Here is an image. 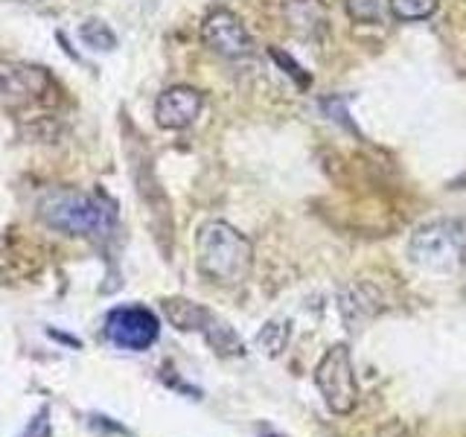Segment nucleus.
<instances>
[{
    "label": "nucleus",
    "instance_id": "1",
    "mask_svg": "<svg viewBox=\"0 0 466 437\" xmlns=\"http://www.w3.org/2000/svg\"><path fill=\"white\" fill-rule=\"evenodd\" d=\"M196 266L218 286L242 283L254 266V248L245 233L228 222H204L196 233Z\"/></svg>",
    "mask_w": 466,
    "mask_h": 437
},
{
    "label": "nucleus",
    "instance_id": "2",
    "mask_svg": "<svg viewBox=\"0 0 466 437\" xmlns=\"http://www.w3.org/2000/svg\"><path fill=\"white\" fill-rule=\"evenodd\" d=\"M38 216L47 228L73 237H99L114 225L111 204L79 189H47L38 201Z\"/></svg>",
    "mask_w": 466,
    "mask_h": 437
},
{
    "label": "nucleus",
    "instance_id": "3",
    "mask_svg": "<svg viewBox=\"0 0 466 437\" xmlns=\"http://www.w3.org/2000/svg\"><path fill=\"white\" fill-rule=\"evenodd\" d=\"M466 254V218H434L414 230L408 257L426 271H451Z\"/></svg>",
    "mask_w": 466,
    "mask_h": 437
},
{
    "label": "nucleus",
    "instance_id": "4",
    "mask_svg": "<svg viewBox=\"0 0 466 437\" xmlns=\"http://www.w3.org/2000/svg\"><path fill=\"white\" fill-rule=\"evenodd\" d=\"M315 385L329 412L335 414L353 412L359 402V382H356V368H353V359H350L347 344H335L320 356L315 368Z\"/></svg>",
    "mask_w": 466,
    "mask_h": 437
},
{
    "label": "nucleus",
    "instance_id": "5",
    "mask_svg": "<svg viewBox=\"0 0 466 437\" xmlns=\"http://www.w3.org/2000/svg\"><path fill=\"white\" fill-rule=\"evenodd\" d=\"M50 76L47 70L21 62H0V108L18 111L47 99Z\"/></svg>",
    "mask_w": 466,
    "mask_h": 437
},
{
    "label": "nucleus",
    "instance_id": "6",
    "mask_svg": "<svg viewBox=\"0 0 466 437\" xmlns=\"http://www.w3.org/2000/svg\"><path fill=\"white\" fill-rule=\"evenodd\" d=\"M201 41L225 58H245L254 53V38L245 24L228 9H213L201 24Z\"/></svg>",
    "mask_w": 466,
    "mask_h": 437
},
{
    "label": "nucleus",
    "instance_id": "7",
    "mask_svg": "<svg viewBox=\"0 0 466 437\" xmlns=\"http://www.w3.org/2000/svg\"><path fill=\"white\" fill-rule=\"evenodd\" d=\"M106 332L116 347L146 350V347L155 344L160 324H157L155 312L143 310V306H120V310H114L108 315Z\"/></svg>",
    "mask_w": 466,
    "mask_h": 437
},
{
    "label": "nucleus",
    "instance_id": "8",
    "mask_svg": "<svg viewBox=\"0 0 466 437\" xmlns=\"http://www.w3.org/2000/svg\"><path fill=\"white\" fill-rule=\"evenodd\" d=\"M204 108V97L196 87H187V85H175L169 91H164L155 102V120L160 128H169V131H181L187 126L196 123V117Z\"/></svg>",
    "mask_w": 466,
    "mask_h": 437
},
{
    "label": "nucleus",
    "instance_id": "9",
    "mask_svg": "<svg viewBox=\"0 0 466 437\" xmlns=\"http://www.w3.org/2000/svg\"><path fill=\"white\" fill-rule=\"evenodd\" d=\"M164 310H167V318L172 320L178 330H201L208 332V327L213 324V315L204 310V306L193 303V300H181V298H172V300H164Z\"/></svg>",
    "mask_w": 466,
    "mask_h": 437
},
{
    "label": "nucleus",
    "instance_id": "10",
    "mask_svg": "<svg viewBox=\"0 0 466 437\" xmlns=\"http://www.w3.org/2000/svg\"><path fill=\"white\" fill-rule=\"evenodd\" d=\"M388 6L400 21H426L437 12L441 0H388Z\"/></svg>",
    "mask_w": 466,
    "mask_h": 437
},
{
    "label": "nucleus",
    "instance_id": "11",
    "mask_svg": "<svg viewBox=\"0 0 466 437\" xmlns=\"http://www.w3.org/2000/svg\"><path fill=\"white\" fill-rule=\"evenodd\" d=\"M289 344V324H280V320H271L259 332H257V347L266 350L268 356H280Z\"/></svg>",
    "mask_w": 466,
    "mask_h": 437
},
{
    "label": "nucleus",
    "instance_id": "12",
    "mask_svg": "<svg viewBox=\"0 0 466 437\" xmlns=\"http://www.w3.org/2000/svg\"><path fill=\"white\" fill-rule=\"evenodd\" d=\"M79 36H82V41L87 44V47H94L99 53H108V50L116 47V36L111 33V26L102 24V21H87V24H82Z\"/></svg>",
    "mask_w": 466,
    "mask_h": 437
},
{
    "label": "nucleus",
    "instance_id": "13",
    "mask_svg": "<svg viewBox=\"0 0 466 437\" xmlns=\"http://www.w3.org/2000/svg\"><path fill=\"white\" fill-rule=\"evenodd\" d=\"M347 12L359 24H382L385 0H347Z\"/></svg>",
    "mask_w": 466,
    "mask_h": 437
},
{
    "label": "nucleus",
    "instance_id": "14",
    "mask_svg": "<svg viewBox=\"0 0 466 437\" xmlns=\"http://www.w3.org/2000/svg\"><path fill=\"white\" fill-rule=\"evenodd\" d=\"M268 53H271V58H274V62L283 67V73H289V76L295 79V85L300 87V91H303V87H309V85H312V76H309V73H303V67H300V65L295 62V58L289 56V53L277 50V47H271Z\"/></svg>",
    "mask_w": 466,
    "mask_h": 437
}]
</instances>
